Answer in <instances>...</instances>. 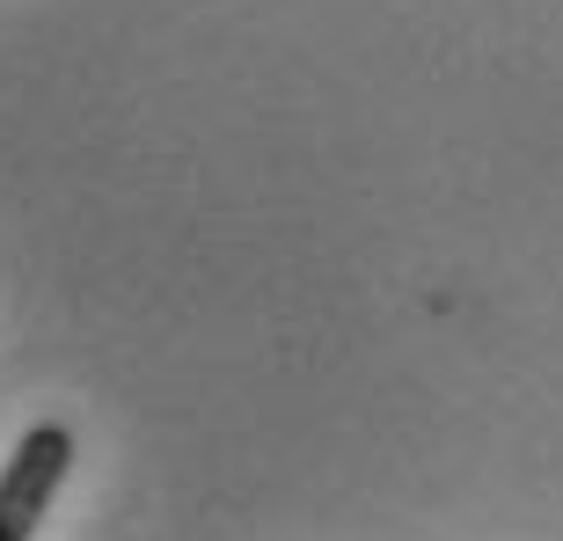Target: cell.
Wrapping results in <instances>:
<instances>
[{
  "label": "cell",
  "instance_id": "1",
  "mask_svg": "<svg viewBox=\"0 0 563 541\" xmlns=\"http://www.w3.org/2000/svg\"><path fill=\"white\" fill-rule=\"evenodd\" d=\"M66 468H74V432L66 424H30L15 439V454L0 468V541H30L59 498Z\"/></svg>",
  "mask_w": 563,
  "mask_h": 541
}]
</instances>
